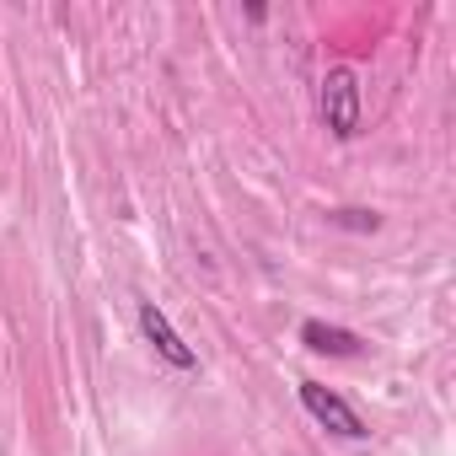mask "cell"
<instances>
[{
	"label": "cell",
	"instance_id": "1",
	"mask_svg": "<svg viewBox=\"0 0 456 456\" xmlns=\"http://www.w3.org/2000/svg\"><path fill=\"white\" fill-rule=\"evenodd\" d=\"M322 118L338 140H349L360 129V86H354V70H328L322 76Z\"/></svg>",
	"mask_w": 456,
	"mask_h": 456
},
{
	"label": "cell",
	"instance_id": "2",
	"mask_svg": "<svg viewBox=\"0 0 456 456\" xmlns=\"http://www.w3.org/2000/svg\"><path fill=\"white\" fill-rule=\"evenodd\" d=\"M301 403H306V413L322 424V429H333V435H344V440H360L365 429H360V413L338 397V392H328L322 381H301Z\"/></svg>",
	"mask_w": 456,
	"mask_h": 456
},
{
	"label": "cell",
	"instance_id": "3",
	"mask_svg": "<svg viewBox=\"0 0 456 456\" xmlns=\"http://www.w3.org/2000/svg\"><path fill=\"white\" fill-rule=\"evenodd\" d=\"M140 328H145V338L156 344V354H161L167 365H177V370H188V365H193V349L177 338V328L167 322V312H161L156 301H140Z\"/></svg>",
	"mask_w": 456,
	"mask_h": 456
},
{
	"label": "cell",
	"instance_id": "4",
	"mask_svg": "<svg viewBox=\"0 0 456 456\" xmlns=\"http://www.w3.org/2000/svg\"><path fill=\"white\" fill-rule=\"evenodd\" d=\"M301 344L317 349V354H333V360L360 354V338H354L349 328H333V322H301Z\"/></svg>",
	"mask_w": 456,
	"mask_h": 456
},
{
	"label": "cell",
	"instance_id": "5",
	"mask_svg": "<svg viewBox=\"0 0 456 456\" xmlns=\"http://www.w3.org/2000/svg\"><path fill=\"white\" fill-rule=\"evenodd\" d=\"M333 220H338V225H354V232H376V225H381V220H376V215H365V209H338Z\"/></svg>",
	"mask_w": 456,
	"mask_h": 456
}]
</instances>
